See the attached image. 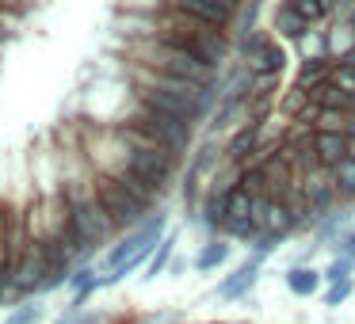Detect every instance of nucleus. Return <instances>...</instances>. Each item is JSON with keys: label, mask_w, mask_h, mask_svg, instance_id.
Segmentation results:
<instances>
[{"label": "nucleus", "mask_w": 355, "mask_h": 324, "mask_svg": "<svg viewBox=\"0 0 355 324\" xmlns=\"http://www.w3.org/2000/svg\"><path fill=\"white\" fill-rule=\"evenodd\" d=\"M161 237H164V214H149L141 225H134L130 233L111 240L100 252V263H96L103 286H119L130 271H138L141 263H149V255L161 244Z\"/></svg>", "instance_id": "f257e3e1"}, {"label": "nucleus", "mask_w": 355, "mask_h": 324, "mask_svg": "<svg viewBox=\"0 0 355 324\" xmlns=\"http://www.w3.org/2000/svg\"><path fill=\"white\" fill-rule=\"evenodd\" d=\"M153 39H164V42H176V46L191 50V54H199L202 62H210L214 69H222V62L233 50L230 31L199 24V19H191V16H180V12H172V8L157 12V35Z\"/></svg>", "instance_id": "f03ea898"}, {"label": "nucleus", "mask_w": 355, "mask_h": 324, "mask_svg": "<svg viewBox=\"0 0 355 324\" xmlns=\"http://www.w3.org/2000/svg\"><path fill=\"white\" fill-rule=\"evenodd\" d=\"M141 54V65L146 69H157L164 77H180V80H191V84H202V88H214L218 84V69L210 62H202L199 54L176 46V42H164V39H141L138 46Z\"/></svg>", "instance_id": "7ed1b4c3"}, {"label": "nucleus", "mask_w": 355, "mask_h": 324, "mask_svg": "<svg viewBox=\"0 0 355 324\" xmlns=\"http://www.w3.org/2000/svg\"><path fill=\"white\" fill-rule=\"evenodd\" d=\"M115 134L123 138L126 164H130L134 172H141L149 183H157V187H164V191H168V179H172V172H176V161H180V156H172L168 149H161L153 138H146L141 130H134L130 123H119Z\"/></svg>", "instance_id": "20e7f679"}, {"label": "nucleus", "mask_w": 355, "mask_h": 324, "mask_svg": "<svg viewBox=\"0 0 355 324\" xmlns=\"http://www.w3.org/2000/svg\"><path fill=\"white\" fill-rule=\"evenodd\" d=\"M126 123H130L134 130H141L146 138H153L161 149H168L172 156H184L187 149H191V141H195V126L176 123L172 115H161V111H153L141 100H134V115L126 118Z\"/></svg>", "instance_id": "39448f33"}, {"label": "nucleus", "mask_w": 355, "mask_h": 324, "mask_svg": "<svg viewBox=\"0 0 355 324\" xmlns=\"http://www.w3.org/2000/svg\"><path fill=\"white\" fill-rule=\"evenodd\" d=\"M92 187H96V199H100V206L107 210V217L115 222L119 237H123V233H130L134 225H141V222L149 217V210L141 206L138 199H130V195H126L123 187L115 183V176H103V172H96Z\"/></svg>", "instance_id": "423d86ee"}, {"label": "nucleus", "mask_w": 355, "mask_h": 324, "mask_svg": "<svg viewBox=\"0 0 355 324\" xmlns=\"http://www.w3.org/2000/svg\"><path fill=\"white\" fill-rule=\"evenodd\" d=\"M298 183H302V195H306L309 210H313L317 217H324V214L344 206V199H340V191H336V179H332V168H324V164H313V168L298 172Z\"/></svg>", "instance_id": "0eeeda50"}, {"label": "nucleus", "mask_w": 355, "mask_h": 324, "mask_svg": "<svg viewBox=\"0 0 355 324\" xmlns=\"http://www.w3.org/2000/svg\"><path fill=\"white\" fill-rule=\"evenodd\" d=\"M134 100L149 103V107L161 111V115H172L176 123H184V126H199L202 118H210V115H207V111H202L195 100H184V96L161 92V88H138V92H134Z\"/></svg>", "instance_id": "6e6552de"}, {"label": "nucleus", "mask_w": 355, "mask_h": 324, "mask_svg": "<svg viewBox=\"0 0 355 324\" xmlns=\"http://www.w3.org/2000/svg\"><path fill=\"white\" fill-rule=\"evenodd\" d=\"M260 145H263V123H241L237 130L230 134L222 156H225V164L245 168V164L256 161V149H260Z\"/></svg>", "instance_id": "1a4fd4ad"}, {"label": "nucleus", "mask_w": 355, "mask_h": 324, "mask_svg": "<svg viewBox=\"0 0 355 324\" xmlns=\"http://www.w3.org/2000/svg\"><path fill=\"white\" fill-rule=\"evenodd\" d=\"M260 267H263V263L248 255L241 267H233L230 275H225L222 282L214 286V294H218L222 301H241V298H248V294H252V286L260 282Z\"/></svg>", "instance_id": "9d476101"}, {"label": "nucleus", "mask_w": 355, "mask_h": 324, "mask_svg": "<svg viewBox=\"0 0 355 324\" xmlns=\"http://www.w3.org/2000/svg\"><path fill=\"white\" fill-rule=\"evenodd\" d=\"M115 183L123 187V191L130 195V199H138L141 206L149 210V214H157V206H161V202H164V195H168V191H164V187L149 183V179L141 176V172H134L130 164H123V168L115 172Z\"/></svg>", "instance_id": "9b49d317"}, {"label": "nucleus", "mask_w": 355, "mask_h": 324, "mask_svg": "<svg viewBox=\"0 0 355 324\" xmlns=\"http://www.w3.org/2000/svg\"><path fill=\"white\" fill-rule=\"evenodd\" d=\"M164 8L180 12V16H191V19H199V24L222 27V31H230L233 19H237V12L218 8V4H207V0H164Z\"/></svg>", "instance_id": "f8f14e48"}, {"label": "nucleus", "mask_w": 355, "mask_h": 324, "mask_svg": "<svg viewBox=\"0 0 355 324\" xmlns=\"http://www.w3.org/2000/svg\"><path fill=\"white\" fill-rule=\"evenodd\" d=\"M69 286H73V298H69V313H80V309H88V301H92V294L103 286L100 278V267L96 263H77L69 275Z\"/></svg>", "instance_id": "ddd939ff"}, {"label": "nucleus", "mask_w": 355, "mask_h": 324, "mask_svg": "<svg viewBox=\"0 0 355 324\" xmlns=\"http://www.w3.org/2000/svg\"><path fill=\"white\" fill-rule=\"evenodd\" d=\"M309 145H313V156L324 164V168H332V164H340L347 156V134H332V130H313V138H309Z\"/></svg>", "instance_id": "4468645a"}, {"label": "nucleus", "mask_w": 355, "mask_h": 324, "mask_svg": "<svg viewBox=\"0 0 355 324\" xmlns=\"http://www.w3.org/2000/svg\"><path fill=\"white\" fill-rule=\"evenodd\" d=\"M306 31H309L306 19H302L291 4H279L275 16H271V35H279V39H286V42H294V46H298V42L306 39Z\"/></svg>", "instance_id": "2eb2a0df"}, {"label": "nucleus", "mask_w": 355, "mask_h": 324, "mask_svg": "<svg viewBox=\"0 0 355 324\" xmlns=\"http://www.w3.org/2000/svg\"><path fill=\"white\" fill-rule=\"evenodd\" d=\"M225 260H230V240L225 237H207V244H199V252L191 255V267L199 271V275H210V271H218Z\"/></svg>", "instance_id": "dca6fc26"}, {"label": "nucleus", "mask_w": 355, "mask_h": 324, "mask_svg": "<svg viewBox=\"0 0 355 324\" xmlns=\"http://www.w3.org/2000/svg\"><path fill=\"white\" fill-rule=\"evenodd\" d=\"M332 77V57H302L298 62V73H294V88L302 92H313L317 84Z\"/></svg>", "instance_id": "f3484780"}, {"label": "nucleus", "mask_w": 355, "mask_h": 324, "mask_svg": "<svg viewBox=\"0 0 355 324\" xmlns=\"http://www.w3.org/2000/svg\"><path fill=\"white\" fill-rule=\"evenodd\" d=\"M347 229H352V225H347V210L344 206L332 210V214H324L321 222H317V229H313V248H336V240L344 237Z\"/></svg>", "instance_id": "a211bd4d"}, {"label": "nucleus", "mask_w": 355, "mask_h": 324, "mask_svg": "<svg viewBox=\"0 0 355 324\" xmlns=\"http://www.w3.org/2000/svg\"><path fill=\"white\" fill-rule=\"evenodd\" d=\"M283 282H286V290H291V294H298V298H313V294L321 290L324 275H321L317 267H302V263H298V267H291V271H286V278H283Z\"/></svg>", "instance_id": "6ab92c4d"}, {"label": "nucleus", "mask_w": 355, "mask_h": 324, "mask_svg": "<svg viewBox=\"0 0 355 324\" xmlns=\"http://www.w3.org/2000/svg\"><path fill=\"white\" fill-rule=\"evenodd\" d=\"M176 240H180L176 229L161 237V244L153 248V255H149V263H146V278H157V275H164V271H168V260L176 255Z\"/></svg>", "instance_id": "aec40b11"}, {"label": "nucleus", "mask_w": 355, "mask_h": 324, "mask_svg": "<svg viewBox=\"0 0 355 324\" xmlns=\"http://www.w3.org/2000/svg\"><path fill=\"white\" fill-rule=\"evenodd\" d=\"M260 233H271V237H291L294 233V222H291V210L283 206V202H275L271 199V206H268V214H263V222H260Z\"/></svg>", "instance_id": "412c9836"}, {"label": "nucleus", "mask_w": 355, "mask_h": 324, "mask_svg": "<svg viewBox=\"0 0 355 324\" xmlns=\"http://www.w3.org/2000/svg\"><path fill=\"white\" fill-rule=\"evenodd\" d=\"M309 103H313V107H340V111H347V103H352V96L347 92H340L336 84H332V80H324V84H317L313 92H309Z\"/></svg>", "instance_id": "4be33fe9"}, {"label": "nucleus", "mask_w": 355, "mask_h": 324, "mask_svg": "<svg viewBox=\"0 0 355 324\" xmlns=\"http://www.w3.org/2000/svg\"><path fill=\"white\" fill-rule=\"evenodd\" d=\"M332 179H336V191H340V199H344V206L355 202V161L352 156H344L340 164H332Z\"/></svg>", "instance_id": "5701e85b"}, {"label": "nucleus", "mask_w": 355, "mask_h": 324, "mask_svg": "<svg viewBox=\"0 0 355 324\" xmlns=\"http://www.w3.org/2000/svg\"><path fill=\"white\" fill-rule=\"evenodd\" d=\"M256 16H260V0H245V4L237 8V19H233V31H237V39H248L252 31H260ZM237 39H233V42H237Z\"/></svg>", "instance_id": "b1692460"}, {"label": "nucleus", "mask_w": 355, "mask_h": 324, "mask_svg": "<svg viewBox=\"0 0 355 324\" xmlns=\"http://www.w3.org/2000/svg\"><path fill=\"white\" fill-rule=\"evenodd\" d=\"M42 313H46V309H42V301L27 298V301H19V305H12L8 316H4L0 324H39Z\"/></svg>", "instance_id": "393cba45"}, {"label": "nucleus", "mask_w": 355, "mask_h": 324, "mask_svg": "<svg viewBox=\"0 0 355 324\" xmlns=\"http://www.w3.org/2000/svg\"><path fill=\"white\" fill-rule=\"evenodd\" d=\"M313 130H332V134H347V111L340 107H317V118H313Z\"/></svg>", "instance_id": "a878e982"}, {"label": "nucleus", "mask_w": 355, "mask_h": 324, "mask_svg": "<svg viewBox=\"0 0 355 324\" xmlns=\"http://www.w3.org/2000/svg\"><path fill=\"white\" fill-rule=\"evenodd\" d=\"M347 298H355V278H344V282H329V290H324V305H329V309L344 305Z\"/></svg>", "instance_id": "bb28decb"}, {"label": "nucleus", "mask_w": 355, "mask_h": 324, "mask_svg": "<svg viewBox=\"0 0 355 324\" xmlns=\"http://www.w3.org/2000/svg\"><path fill=\"white\" fill-rule=\"evenodd\" d=\"M321 275H324V282H344V278L355 275V260H347V255H336V260H332L329 267L321 271Z\"/></svg>", "instance_id": "cd10ccee"}, {"label": "nucleus", "mask_w": 355, "mask_h": 324, "mask_svg": "<svg viewBox=\"0 0 355 324\" xmlns=\"http://www.w3.org/2000/svg\"><path fill=\"white\" fill-rule=\"evenodd\" d=\"M279 107H283V115H291V118H298L302 111L309 107V92H302V88H294L291 84V92L283 96V103H279Z\"/></svg>", "instance_id": "c85d7f7f"}, {"label": "nucleus", "mask_w": 355, "mask_h": 324, "mask_svg": "<svg viewBox=\"0 0 355 324\" xmlns=\"http://www.w3.org/2000/svg\"><path fill=\"white\" fill-rule=\"evenodd\" d=\"M279 244H283V237H271V233H260V237L252 240V260H268V255L279 252Z\"/></svg>", "instance_id": "c756f323"}, {"label": "nucleus", "mask_w": 355, "mask_h": 324, "mask_svg": "<svg viewBox=\"0 0 355 324\" xmlns=\"http://www.w3.org/2000/svg\"><path fill=\"white\" fill-rule=\"evenodd\" d=\"M329 80L340 88V92L355 96V65H332V77Z\"/></svg>", "instance_id": "7c9ffc66"}, {"label": "nucleus", "mask_w": 355, "mask_h": 324, "mask_svg": "<svg viewBox=\"0 0 355 324\" xmlns=\"http://www.w3.org/2000/svg\"><path fill=\"white\" fill-rule=\"evenodd\" d=\"M336 255H347V260H355V229H347L344 237L336 240V248H332Z\"/></svg>", "instance_id": "2f4dec72"}, {"label": "nucleus", "mask_w": 355, "mask_h": 324, "mask_svg": "<svg viewBox=\"0 0 355 324\" xmlns=\"http://www.w3.org/2000/svg\"><path fill=\"white\" fill-rule=\"evenodd\" d=\"M184 271H187V260H184V255H172V260H168V271H164V275L180 278V275H184Z\"/></svg>", "instance_id": "473e14b6"}, {"label": "nucleus", "mask_w": 355, "mask_h": 324, "mask_svg": "<svg viewBox=\"0 0 355 324\" xmlns=\"http://www.w3.org/2000/svg\"><path fill=\"white\" fill-rule=\"evenodd\" d=\"M207 4H218V8H230V12H237L245 0H207Z\"/></svg>", "instance_id": "72a5a7b5"}, {"label": "nucleus", "mask_w": 355, "mask_h": 324, "mask_svg": "<svg viewBox=\"0 0 355 324\" xmlns=\"http://www.w3.org/2000/svg\"><path fill=\"white\" fill-rule=\"evenodd\" d=\"M332 65H355V46L347 50V54H340V57H332Z\"/></svg>", "instance_id": "f704fd0d"}, {"label": "nucleus", "mask_w": 355, "mask_h": 324, "mask_svg": "<svg viewBox=\"0 0 355 324\" xmlns=\"http://www.w3.org/2000/svg\"><path fill=\"white\" fill-rule=\"evenodd\" d=\"M347 111H355V96H352V103H347Z\"/></svg>", "instance_id": "c9c22d12"}]
</instances>
